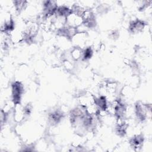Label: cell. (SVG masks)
I'll use <instances>...</instances> for the list:
<instances>
[{"label": "cell", "mask_w": 152, "mask_h": 152, "mask_svg": "<svg viewBox=\"0 0 152 152\" xmlns=\"http://www.w3.org/2000/svg\"><path fill=\"white\" fill-rule=\"evenodd\" d=\"M143 142V137L141 135H136L131 140V144L134 148L141 147Z\"/></svg>", "instance_id": "3"}, {"label": "cell", "mask_w": 152, "mask_h": 152, "mask_svg": "<svg viewBox=\"0 0 152 152\" xmlns=\"http://www.w3.org/2000/svg\"><path fill=\"white\" fill-rule=\"evenodd\" d=\"M24 91L23 84L19 81H15L12 84V102L14 104H20L21 94Z\"/></svg>", "instance_id": "1"}, {"label": "cell", "mask_w": 152, "mask_h": 152, "mask_svg": "<svg viewBox=\"0 0 152 152\" xmlns=\"http://www.w3.org/2000/svg\"><path fill=\"white\" fill-rule=\"evenodd\" d=\"M93 55V50L90 47L86 48L84 50H83L82 59L83 60H87L90 59Z\"/></svg>", "instance_id": "5"}, {"label": "cell", "mask_w": 152, "mask_h": 152, "mask_svg": "<svg viewBox=\"0 0 152 152\" xmlns=\"http://www.w3.org/2000/svg\"><path fill=\"white\" fill-rule=\"evenodd\" d=\"M83 19L81 15L74 12L70 13L66 18V25L74 28H77L83 24Z\"/></svg>", "instance_id": "2"}, {"label": "cell", "mask_w": 152, "mask_h": 152, "mask_svg": "<svg viewBox=\"0 0 152 152\" xmlns=\"http://www.w3.org/2000/svg\"><path fill=\"white\" fill-rule=\"evenodd\" d=\"M83 50L79 47L75 48L71 52V56L75 60H78L82 58Z\"/></svg>", "instance_id": "4"}]
</instances>
